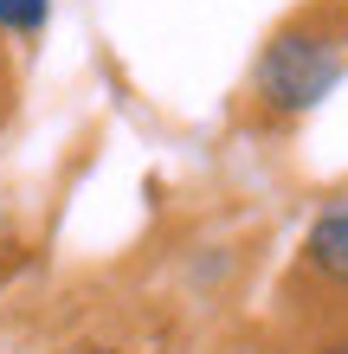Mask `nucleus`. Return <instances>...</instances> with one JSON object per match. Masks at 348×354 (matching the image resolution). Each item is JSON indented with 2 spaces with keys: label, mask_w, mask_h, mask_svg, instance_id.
Here are the masks:
<instances>
[{
  "label": "nucleus",
  "mask_w": 348,
  "mask_h": 354,
  "mask_svg": "<svg viewBox=\"0 0 348 354\" xmlns=\"http://www.w3.org/2000/svg\"><path fill=\"white\" fill-rule=\"evenodd\" d=\"M342 77H348V0H310L258 46L245 97H252L258 122H297Z\"/></svg>",
  "instance_id": "f257e3e1"
},
{
  "label": "nucleus",
  "mask_w": 348,
  "mask_h": 354,
  "mask_svg": "<svg viewBox=\"0 0 348 354\" xmlns=\"http://www.w3.org/2000/svg\"><path fill=\"white\" fill-rule=\"evenodd\" d=\"M303 270L348 297V194L329 200V206L310 219V232H303Z\"/></svg>",
  "instance_id": "f03ea898"
},
{
  "label": "nucleus",
  "mask_w": 348,
  "mask_h": 354,
  "mask_svg": "<svg viewBox=\"0 0 348 354\" xmlns=\"http://www.w3.org/2000/svg\"><path fill=\"white\" fill-rule=\"evenodd\" d=\"M52 19V0H0V32L7 39H39Z\"/></svg>",
  "instance_id": "7ed1b4c3"
},
{
  "label": "nucleus",
  "mask_w": 348,
  "mask_h": 354,
  "mask_svg": "<svg viewBox=\"0 0 348 354\" xmlns=\"http://www.w3.org/2000/svg\"><path fill=\"white\" fill-rule=\"evenodd\" d=\"M316 354H348V328H336V335H329V342H322Z\"/></svg>",
  "instance_id": "20e7f679"
},
{
  "label": "nucleus",
  "mask_w": 348,
  "mask_h": 354,
  "mask_svg": "<svg viewBox=\"0 0 348 354\" xmlns=\"http://www.w3.org/2000/svg\"><path fill=\"white\" fill-rule=\"evenodd\" d=\"M77 354H116V348H77Z\"/></svg>",
  "instance_id": "39448f33"
}]
</instances>
